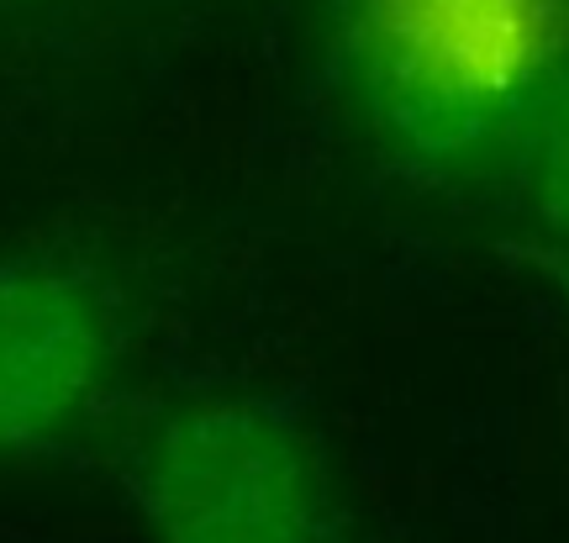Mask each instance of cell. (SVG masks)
<instances>
[{
	"label": "cell",
	"mask_w": 569,
	"mask_h": 543,
	"mask_svg": "<svg viewBox=\"0 0 569 543\" xmlns=\"http://www.w3.org/2000/svg\"><path fill=\"white\" fill-rule=\"evenodd\" d=\"M127 485L153 543H338L322 454L269 402L169 412L138 443Z\"/></svg>",
	"instance_id": "1"
},
{
	"label": "cell",
	"mask_w": 569,
	"mask_h": 543,
	"mask_svg": "<svg viewBox=\"0 0 569 543\" xmlns=\"http://www.w3.org/2000/svg\"><path fill=\"white\" fill-rule=\"evenodd\" d=\"M117 354L101 280L63 259H0V460L63 438Z\"/></svg>",
	"instance_id": "2"
},
{
	"label": "cell",
	"mask_w": 569,
	"mask_h": 543,
	"mask_svg": "<svg viewBox=\"0 0 569 543\" xmlns=\"http://www.w3.org/2000/svg\"><path fill=\"white\" fill-rule=\"evenodd\" d=\"M486 138L496 142V154H507L522 201L569 233V53L517 101L501 106Z\"/></svg>",
	"instance_id": "3"
}]
</instances>
